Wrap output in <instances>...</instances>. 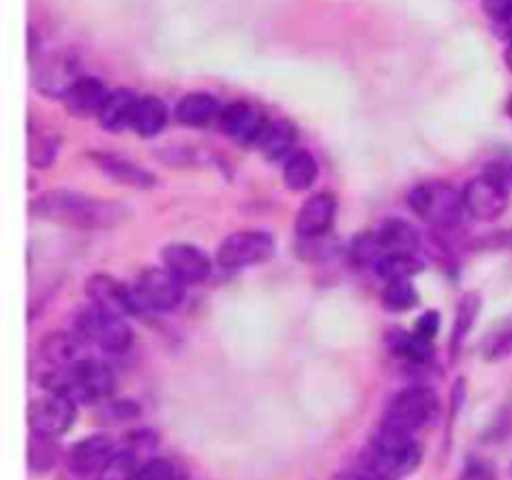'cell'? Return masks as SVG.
<instances>
[{
	"label": "cell",
	"instance_id": "obj_3",
	"mask_svg": "<svg viewBox=\"0 0 512 480\" xmlns=\"http://www.w3.org/2000/svg\"><path fill=\"white\" fill-rule=\"evenodd\" d=\"M48 393H60L73 398L75 403L103 405L115 390V375L100 360H75L68 368H50L40 378Z\"/></svg>",
	"mask_w": 512,
	"mask_h": 480
},
{
	"label": "cell",
	"instance_id": "obj_2",
	"mask_svg": "<svg viewBox=\"0 0 512 480\" xmlns=\"http://www.w3.org/2000/svg\"><path fill=\"white\" fill-rule=\"evenodd\" d=\"M420 460H423V448L413 433L380 423L363 455V470L380 480H403L415 473Z\"/></svg>",
	"mask_w": 512,
	"mask_h": 480
},
{
	"label": "cell",
	"instance_id": "obj_1",
	"mask_svg": "<svg viewBox=\"0 0 512 480\" xmlns=\"http://www.w3.org/2000/svg\"><path fill=\"white\" fill-rule=\"evenodd\" d=\"M30 215L80 230H108L128 223L133 213L120 200H100L83 193H70V190H50L30 203Z\"/></svg>",
	"mask_w": 512,
	"mask_h": 480
},
{
	"label": "cell",
	"instance_id": "obj_39",
	"mask_svg": "<svg viewBox=\"0 0 512 480\" xmlns=\"http://www.w3.org/2000/svg\"><path fill=\"white\" fill-rule=\"evenodd\" d=\"M483 175H488V178H493L495 183L503 185L505 190L512 188V168L508 163H490V168L485 170Z\"/></svg>",
	"mask_w": 512,
	"mask_h": 480
},
{
	"label": "cell",
	"instance_id": "obj_45",
	"mask_svg": "<svg viewBox=\"0 0 512 480\" xmlns=\"http://www.w3.org/2000/svg\"><path fill=\"white\" fill-rule=\"evenodd\" d=\"M175 480H193V478H188L185 473H178V478H175Z\"/></svg>",
	"mask_w": 512,
	"mask_h": 480
},
{
	"label": "cell",
	"instance_id": "obj_5",
	"mask_svg": "<svg viewBox=\"0 0 512 480\" xmlns=\"http://www.w3.org/2000/svg\"><path fill=\"white\" fill-rule=\"evenodd\" d=\"M410 208L425 220V223L435 225V228H453L458 225L460 215H463V193L453 188L450 183H440V180H430V183H420L410 190Z\"/></svg>",
	"mask_w": 512,
	"mask_h": 480
},
{
	"label": "cell",
	"instance_id": "obj_44",
	"mask_svg": "<svg viewBox=\"0 0 512 480\" xmlns=\"http://www.w3.org/2000/svg\"><path fill=\"white\" fill-rule=\"evenodd\" d=\"M505 110H508V115L512 118V95H510V100H508V108H505Z\"/></svg>",
	"mask_w": 512,
	"mask_h": 480
},
{
	"label": "cell",
	"instance_id": "obj_15",
	"mask_svg": "<svg viewBox=\"0 0 512 480\" xmlns=\"http://www.w3.org/2000/svg\"><path fill=\"white\" fill-rule=\"evenodd\" d=\"M338 210V200L333 193H318L300 205L295 215V230L303 240H318L330 230Z\"/></svg>",
	"mask_w": 512,
	"mask_h": 480
},
{
	"label": "cell",
	"instance_id": "obj_37",
	"mask_svg": "<svg viewBox=\"0 0 512 480\" xmlns=\"http://www.w3.org/2000/svg\"><path fill=\"white\" fill-rule=\"evenodd\" d=\"M458 480H498V473H495L490 460L470 458L468 463H465L463 473H460Z\"/></svg>",
	"mask_w": 512,
	"mask_h": 480
},
{
	"label": "cell",
	"instance_id": "obj_28",
	"mask_svg": "<svg viewBox=\"0 0 512 480\" xmlns=\"http://www.w3.org/2000/svg\"><path fill=\"white\" fill-rule=\"evenodd\" d=\"M388 313H408L418 305L420 295L415 290L413 280H385V288L380 293Z\"/></svg>",
	"mask_w": 512,
	"mask_h": 480
},
{
	"label": "cell",
	"instance_id": "obj_12",
	"mask_svg": "<svg viewBox=\"0 0 512 480\" xmlns=\"http://www.w3.org/2000/svg\"><path fill=\"white\" fill-rule=\"evenodd\" d=\"M85 293H88L90 303L98 305L100 310H108V313L113 315H123V318L143 310L138 305L133 288H125L123 283H118V280L110 278V275L105 273L90 275L88 283H85Z\"/></svg>",
	"mask_w": 512,
	"mask_h": 480
},
{
	"label": "cell",
	"instance_id": "obj_13",
	"mask_svg": "<svg viewBox=\"0 0 512 480\" xmlns=\"http://www.w3.org/2000/svg\"><path fill=\"white\" fill-rule=\"evenodd\" d=\"M115 455L113 440L108 435H88V438L78 440L73 448L68 450V470L75 475L78 480L85 478H98L100 470L108 465V460Z\"/></svg>",
	"mask_w": 512,
	"mask_h": 480
},
{
	"label": "cell",
	"instance_id": "obj_17",
	"mask_svg": "<svg viewBox=\"0 0 512 480\" xmlns=\"http://www.w3.org/2000/svg\"><path fill=\"white\" fill-rule=\"evenodd\" d=\"M90 160L95 163V168L103 170L108 178H113L115 183L128 185V188L148 190L155 185V175L150 170L140 168L138 163H133L130 158L118 153H90Z\"/></svg>",
	"mask_w": 512,
	"mask_h": 480
},
{
	"label": "cell",
	"instance_id": "obj_24",
	"mask_svg": "<svg viewBox=\"0 0 512 480\" xmlns=\"http://www.w3.org/2000/svg\"><path fill=\"white\" fill-rule=\"evenodd\" d=\"M165 123H168V108H165L163 100L155 98V95H143L135 105L130 130L143 135V138H153L165 128Z\"/></svg>",
	"mask_w": 512,
	"mask_h": 480
},
{
	"label": "cell",
	"instance_id": "obj_11",
	"mask_svg": "<svg viewBox=\"0 0 512 480\" xmlns=\"http://www.w3.org/2000/svg\"><path fill=\"white\" fill-rule=\"evenodd\" d=\"M463 205L470 218L490 223V220H498L508 208V190L488 175H480L463 188Z\"/></svg>",
	"mask_w": 512,
	"mask_h": 480
},
{
	"label": "cell",
	"instance_id": "obj_20",
	"mask_svg": "<svg viewBox=\"0 0 512 480\" xmlns=\"http://www.w3.org/2000/svg\"><path fill=\"white\" fill-rule=\"evenodd\" d=\"M383 255H415L420 250V233L408 220L390 218L378 230Z\"/></svg>",
	"mask_w": 512,
	"mask_h": 480
},
{
	"label": "cell",
	"instance_id": "obj_8",
	"mask_svg": "<svg viewBox=\"0 0 512 480\" xmlns=\"http://www.w3.org/2000/svg\"><path fill=\"white\" fill-rule=\"evenodd\" d=\"M273 250L275 243L265 230H238L220 243L215 258H218L220 268L240 270L270 260Z\"/></svg>",
	"mask_w": 512,
	"mask_h": 480
},
{
	"label": "cell",
	"instance_id": "obj_32",
	"mask_svg": "<svg viewBox=\"0 0 512 480\" xmlns=\"http://www.w3.org/2000/svg\"><path fill=\"white\" fill-rule=\"evenodd\" d=\"M383 258V248H380V240L375 230L358 235V238L350 243V260H353L358 268H370V265H378V260Z\"/></svg>",
	"mask_w": 512,
	"mask_h": 480
},
{
	"label": "cell",
	"instance_id": "obj_29",
	"mask_svg": "<svg viewBox=\"0 0 512 480\" xmlns=\"http://www.w3.org/2000/svg\"><path fill=\"white\" fill-rule=\"evenodd\" d=\"M60 150V138L53 133H45V130H33L30 128V138H28V160L33 168L43 170L50 168Z\"/></svg>",
	"mask_w": 512,
	"mask_h": 480
},
{
	"label": "cell",
	"instance_id": "obj_27",
	"mask_svg": "<svg viewBox=\"0 0 512 480\" xmlns=\"http://www.w3.org/2000/svg\"><path fill=\"white\" fill-rule=\"evenodd\" d=\"M60 460V445L53 435L30 433L28 440V470L33 475L50 473Z\"/></svg>",
	"mask_w": 512,
	"mask_h": 480
},
{
	"label": "cell",
	"instance_id": "obj_30",
	"mask_svg": "<svg viewBox=\"0 0 512 480\" xmlns=\"http://www.w3.org/2000/svg\"><path fill=\"white\" fill-rule=\"evenodd\" d=\"M398 358H405L410 365H428L433 355V340L423 338L418 333H400L393 343Z\"/></svg>",
	"mask_w": 512,
	"mask_h": 480
},
{
	"label": "cell",
	"instance_id": "obj_9",
	"mask_svg": "<svg viewBox=\"0 0 512 480\" xmlns=\"http://www.w3.org/2000/svg\"><path fill=\"white\" fill-rule=\"evenodd\" d=\"M75 400L68 395L60 393H48L43 398L30 400L28 405V425L30 433L40 435H53L60 438L63 433H68L70 425L75 420Z\"/></svg>",
	"mask_w": 512,
	"mask_h": 480
},
{
	"label": "cell",
	"instance_id": "obj_43",
	"mask_svg": "<svg viewBox=\"0 0 512 480\" xmlns=\"http://www.w3.org/2000/svg\"><path fill=\"white\" fill-rule=\"evenodd\" d=\"M505 63H508V68L512 70V40L508 43V48H505Z\"/></svg>",
	"mask_w": 512,
	"mask_h": 480
},
{
	"label": "cell",
	"instance_id": "obj_19",
	"mask_svg": "<svg viewBox=\"0 0 512 480\" xmlns=\"http://www.w3.org/2000/svg\"><path fill=\"white\" fill-rule=\"evenodd\" d=\"M138 95L128 88L110 90L108 98H105L103 108H100L98 120L108 133H120V130L130 128L133 123L135 105H138Z\"/></svg>",
	"mask_w": 512,
	"mask_h": 480
},
{
	"label": "cell",
	"instance_id": "obj_22",
	"mask_svg": "<svg viewBox=\"0 0 512 480\" xmlns=\"http://www.w3.org/2000/svg\"><path fill=\"white\" fill-rule=\"evenodd\" d=\"M80 338L75 333H65V330H55L40 340V358L50 365V368H68L78 360Z\"/></svg>",
	"mask_w": 512,
	"mask_h": 480
},
{
	"label": "cell",
	"instance_id": "obj_23",
	"mask_svg": "<svg viewBox=\"0 0 512 480\" xmlns=\"http://www.w3.org/2000/svg\"><path fill=\"white\" fill-rule=\"evenodd\" d=\"M295 138H298V133H295V125L290 120H273L255 148L268 160H285L295 153Z\"/></svg>",
	"mask_w": 512,
	"mask_h": 480
},
{
	"label": "cell",
	"instance_id": "obj_36",
	"mask_svg": "<svg viewBox=\"0 0 512 480\" xmlns=\"http://www.w3.org/2000/svg\"><path fill=\"white\" fill-rule=\"evenodd\" d=\"M100 415L105 418V423H128V420H135L140 415V405L133 403V400H115V403H108L105 400L100 405Z\"/></svg>",
	"mask_w": 512,
	"mask_h": 480
},
{
	"label": "cell",
	"instance_id": "obj_35",
	"mask_svg": "<svg viewBox=\"0 0 512 480\" xmlns=\"http://www.w3.org/2000/svg\"><path fill=\"white\" fill-rule=\"evenodd\" d=\"M178 478V468L173 465V460L168 458H148L145 463H140L138 475L135 480H175Z\"/></svg>",
	"mask_w": 512,
	"mask_h": 480
},
{
	"label": "cell",
	"instance_id": "obj_38",
	"mask_svg": "<svg viewBox=\"0 0 512 480\" xmlns=\"http://www.w3.org/2000/svg\"><path fill=\"white\" fill-rule=\"evenodd\" d=\"M438 325H440V318L435 310H428V313H423L418 318V323H415V333L423 335V338L433 340L435 333H438Z\"/></svg>",
	"mask_w": 512,
	"mask_h": 480
},
{
	"label": "cell",
	"instance_id": "obj_40",
	"mask_svg": "<svg viewBox=\"0 0 512 480\" xmlns=\"http://www.w3.org/2000/svg\"><path fill=\"white\" fill-rule=\"evenodd\" d=\"M485 13L493 18V23H498L512 13V0H485Z\"/></svg>",
	"mask_w": 512,
	"mask_h": 480
},
{
	"label": "cell",
	"instance_id": "obj_14",
	"mask_svg": "<svg viewBox=\"0 0 512 480\" xmlns=\"http://www.w3.org/2000/svg\"><path fill=\"white\" fill-rule=\"evenodd\" d=\"M163 268H168L175 278L185 285H198L210 278V258L200 248L190 243H170L163 248Z\"/></svg>",
	"mask_w": 512,
	"mask_h": 480
},
{
	"label": "cell",
	"instance_id": "obj_41",
	"mask_svg": "<svg viewBox=\"0 0 512 480\" xmlns=\"http://www.w3.org/2000/svg\"><path fill=\"white\" fill-rule=\"evenodd\" d=\"M335 480H380V478L370 475L368 470H348V473H340Z\"/></svg>",
	"mask_w": 512,
	"mask_h": 480
},
{
	"label": "cell",
	"instance_id": "obj_33",
	"mask_svg": "<svg viewBox=\"0 0 512 480\" xmlns=\"http://www.w3.org/2000/svg\"><path fill=\"white\" fill-rule=\"evenodd\" d=\"M138 468H140L138 455H133L130 450L123 448L120 453H115L113 458L108 460V465L100 470L95 480H135Z\"/></svg>",
	"mask_w": 512,
	"mask_h": 480
},
{
	"label": "cell",
	"instance_id": "obj_18",
	"mask_svg": "<svg viewBox=\"0 0 512 480\" xmlns=\"http://www.w3.org/2000/svg\"><path fill=\"white\" fill-rule=\"evenodd\" d=\"M110 90L100 83L98 78H90L83 75L78 83L70 88V93L65 95V110H68L73 118H98L100 108H103L105 98H108Z\"/></svg>",
	"mask_w": 512,
	"mask_h": 480
},
{
	"label": "cell",
	"instance_id": "obj_10",
	"mask_svg": "<svg viewBox=\"0 0 512 480\" xmlns=\"http://www.w3.org/2000/svg\"><path fill=\"white\" fill-rule=\"evenodd\" d=\"M218 125L225 135L235 140L240 145H258V140L263 138L265 128L270 125V120L265 118V113H260L258 108H253L250 103L243 100H233V103L223 105L218 115Z\"/></svg>",
	"mask_w": 512,
	"mask_h": 480
},
{
	"label": "cell",
	"instance_id": "obj_25",
	"mask_svg": "<svg viewBox=\"0 0 512 480\" xmlns=\"http://www.w3.org/2000/svg\"><path fill=\"white\" fill-rule=\"evenodd\" d=\"M480 300L478 293H465L458 303V313H455V323H453V333H450V358L458 360V355L463 353L465 340H468L470 330H473L475 320L480 315Z\"/></svg>",
	"mask_w": 512,
	"mask_h": 480
},
{
	"label": "cell",
	"instance_id": "obj_6",
	"mask_svg": "<svg viewBox=\"0 0 512 480\" xmlns=\"http://www.w3.org/2000/svg\"><path fill=\"white\" fill-rule=\"evenodd\" d=\"M440 413V400L428 385H413L395 395L388 403L383 415V423L395 425L400 430L415 433L420 428H428Z\"/></svg>",
	"mask_w": 512,
	"mask_h": 480
},
{
	"label": "cell",
	"instance_id": "obj_21",
	"mask_svg": "<svg viewBox=\"0 0 512 480\" xmlns=\"http://www.w3.org/2000/svg\"><path fill=\"white\" fill-rule=\"evenodd\" d=\"M220 105L213 95L208 93H188L180 98L178 108H175V118L180 125L188 128H205L213 120H218Z\"/></svg>",
	"mask_w": 512,
	"mask_h": 480
},
{
	"label": "cell",
	"instance_id": "obj_42",
	"mask_svg": "<svg viewBox=\"0 0 512 480\" xmlns=\"http://www.w3.org/2000/svg\"><path fill=\"white\" fill-rule=\"evenodd\" d=\"M495 25H498V35H500V38H505L510 43V40H512V13L508 15V18L498 20V23H495Z\"/></svg>",
	"mask_w": 512,
	"mask_h": 480
},
{
	"label": "cell",
	"instance_id": "obj_26",
	"mask_svg": "<svg viewBox=\"0 0 512 480\" xmlns=\"http://www.w3.org/2000/svg\"><path fill=\"white\" fill-rule=\"evenodd\" d=\"M283 178L285 185H288L290 190H295V193L308 190L310 185L315 183V178H318V163H315L313 155L305 153V150H295L290 158L283 160Z\"/></svg>",
	"mask_w": 512,
	"mask_h": 480
},
{
	"label": "cell",
	"instance_id": "obj_16",
	"mask_svg": "<svg viewBox=\"0 0 512 480\" xmlns=\"http://www.w3.org/2000/svg\"><path fill=\"white\" fill-rule=\"evenodd\" d=\"M80 78L83 75H80L78 63L65 58V55H58V58H50L48 63L40 65L38 73L33 75V83L48 98H65Z\"/></svg>",
	"mask_w": 512,
	"mask_h": 480
},
{
	"label": "cell",
	"instance_id": "obj_4",
	"mask_svg": "<svg viewBox=\"0 0 512 480\" xmlns=\"http://www.w3.org/2000/svg\"><path fill=\"white\" fill-rule=\"evenodd\" d=\"M75 335L80 343L98 345L105 353H125L133 343V330L123 315H113L90 303L75 315Z\"/></svg>",
	"mask_w": 512,
	"mask_h": 480
},
{
	"label": "cell",
	"instance_id": "obj_7",
	"mask_svg": "<svg viewBox=\"0 0 512 480\" xmlns=\"http://www.w3.org/2000/svg\"><path fill=\"white\" fill-rule=\"evenodd\" d=\"M133 293L140 308L170 313L185 300V283L175 278L168 268H148L138 275Z\"/></svg>",
	"mask_w": 512,
	"mask_h": 480
},
{
	"label": "cell",
	"instance_id": "obj_31",
	"mask_svg": "<svg viewBox=\"0 0 512 480\" xmlns=\"http://www.w3.org/2000/svg\"><path fill=\"white\" fill-rule=\"evenodd\" d=\"M420 270L423 263L415 255H383L375 265V273L383 280H413Z\"/></svg>",
	"mask_w": 512,
	"mask_h": 480
},
{
	"label": "cell",
	"instance_id": "obj_34",
	"mask_svg": "<svg viewBox=\"0 0 512 480\" xmlns=\"http://www.w3.org/2000/svg\"><path fill=\"white\" fill-rule=\"evenodd\" d=\"M483 355L490 363H498V360H505L512 355V323L500 325L493 335H488L483 345Z\"/></svg>",
	"mask_w": 512,
	"mask_h": 480
}]
</instances>
